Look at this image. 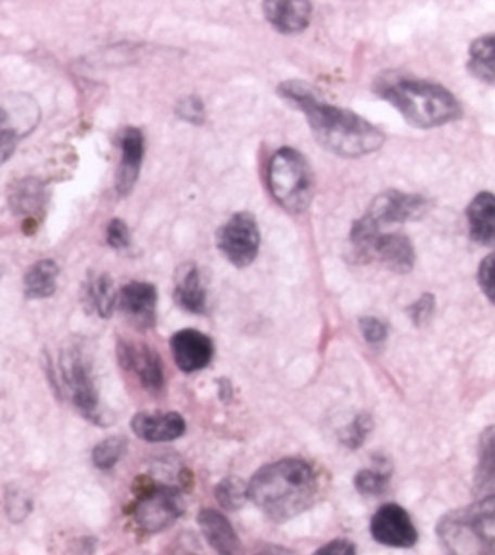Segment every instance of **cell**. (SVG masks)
I'll return each instance as SVG.
<instances>
[{"instance_id":"5bb4252c","label":"cell","mask_w":495,"mask_h":555,"mask_svg":"<svg viewBox=\"0 0 495 555\" xmlns=\"http://www.w3.org/2000/svg\"><path fill=\"white\" fill-rule=\"evenodd\" d=\"M384 263L395 273H409L415 266V247L404 233L379 232L368 247L365 262Z\"/></svg>"},{"instance_id":"9a60e30c","label":"cell","mask_w":495,"mask_h":555,"mask_svg":"<svg viewBox=\"0 0 495 555\" xmlns=\"http://www.w3.org/2000/svg\"><path fill=\"white\" fill-rule=\"evenodd\" d=\"M131 430L142 441L169 442L186 434L187 423L178 412H137Z\"/></svg>"},{"instance_id":"7402d4cb","label":"cell","mask_w":495,"mask_h":555,"mask_svg":"<svg viewBox=\"0 0 495 555\" xmlns=\"http://www.w3.org/2000/svg\"><path fill=\"white\" fill-rule=\"evenodd\" d=\"M15 214L35 216L46 205V186L38 180H22L13 186L10 196Z\"/></svg>"},{"instance_id":"e575fe53","label":"cell","mask_w":495,"mask_h":555,"mask_svg":"<svg viewBox=\"0 0 495 555\" xmlns=\"http://www.w3.org/2000/svg\"><path fill=\"white\" fill-rule=\"evenodd\" d=\"M106 244L114 249H126L131 244V233L123 219H112L106 227Z\"/></svg>"},{"instance_id":"3957f363","label":"cell","mask_w":495,"mask_h":555,"mask_svg":"<svg viewBox=\"0 0 495 555\" xmlns=\"http://www.w3.org/2000/svg\"><path fill=\"white\" fill-rule=\"evenodd\" d=\"M379 93L417 128H439L461 117V104L439 82L412 78H386Z\"/></svg>"},{"instance_id":"277c9868","label":"cell","mask_w":495,"mask_h":555,"mask_svg":"<svg viewBox=\"0 0 495 555\" xmlns=\"http://www.w3.org/2000/svg\"><path fill=\"white\" fill-rule=\"evenodd\" d=\"M494 496L450 511L440 519L436 532L447 555H495Z\"/></svg>"},{"instance_id":"83f0119b","label":"cell","mask_w":495,"mask_h":555,"mask_svg":"<svg viewBox=\"0 0 495 555\" xmlns=\"http://www.w3.org/2000/svg\"><path fill=\"white\" fill-rule=\"evenodd\" d=\"M128 448V441L123 436L106 437L104 441L99 442L93 448L92 461L96 468L112 469L119 463L124 452Z\"/></svg>"},{"instance_id":"d6986e66","label":"cell","mask_w":495,"mask_h":555,"mask_svg":"<svg viewBox=\"0 0 495 555\" xmlns=\"http://www.w3.org/2000/svg\"><path fill=\"white\" fill-rule=\"evenodd\" d=\"M470 237L478 244L491 246L495 233V197L492 192H480L467 208Z\"/></svg>"},{"instance_id":"52a82bcc","label":"cell","mask_w":495,"mask_h":555,"mask_svg":"<svg viewBox=\"0 0 495 555\" xmlns=\"http://www.w3.org/2000/svg\"><path fill=\"white\" fill-rule=\"evenodd\" d=\"M60 373H62V380L67 387L68 395L73 398L74 405L82 416L96 425H106L109 420H106V412L103 411L101 400H99L92 364L81 346L71 345L63 350L62 357H60Z\"/></svg>"},{"instance_id":"ffe728a7","label":"cell","mask_w":495,"mask_h":555,"mask_svg":"<svg viewBox=\"0 0 495 555\" xmlns=\"http://www.w3.org/2000/svg\"><path fill=\"white\" fill-rule=\"evenodd\" d=\"M176 304L191 314H202L206 309V288L198 266H187L181 271L175 288Z\"/></svg>"},{"instance_id":"44dd1931","label":"cell","mask_w":495,"mask_h":555,"mask_svg":"<svg viewBox=\"0 0 495 555\" xmlns=\"http://www.w3.org/2000/svg\"><path fill=\"white\" fill-rule=\"evenodd\" d=\"M60 268L54 260H40L24 276V288L29 299L49 298L56 293V278Z\"/></svg>"},{"instance_id":"d6a6232c","label":"cell","mask_w":495,"mask_h":555,"mask_svg":"<svg viewBox=\"0 0 495 555\" xmlns=\"http://www.w3.org/2000/svg\"><path fill=\"white\" fill-rule=\"evenodd\" d=\"M494 262V253H491L481 260L480 269H478V283H480L481 291H483L486 298L491 299V304L495 301Z\"/></svg>"},{"instance_id":"836d02e7","label":"cell","mask_w":495,"mask_h":555,"mask_svg":"<svg viewBox=\"0 0 495 555\" xmlns=\"http://www.w3.org/2000/svg\"><path fill=\"white\" fill-rule=\"evenodd\" d=\"M434 307H436V299H434L433 294H422L415 304L408 307V315L412 324L422 326V324L433 315Z\"/></svg>"},{"instance_id":"4fadbf2b","label":"cell","mask_w":495,"mask_h":555,"mask_svg":"<svg viewBox=\"0 0 495 555\" xmlns=\"http://www.w3.org/2000/svg\"><path fill=\"white\" fill-rule=\"evenodd\" d=\"M158 293L150 282H129L117 293V307L139 328H153L156 323Z\"/></svg>"},{"instance_id":"e0dca14e","label":"cell","mask_w":495,"mask_h":555,"mask_svg":"<svg viewBox=\"0 0 495 555\" xmlns=\"http://www.w3.org/2000/svg\"><path fill=\"white\" fill-rule=\"evenodd\" d=\"M263 11L266 21L284 35L304 31L313 18V4L307 0H268Z\"/></svg>"},{"instance_id":"8fae6325","label":"cell","mask_w":495,"mask_h":555,"mask_svg":"<svg viewBox=\"0 0 495 555\" xmlns=\"http://www.w3.org/2000/svg\"><path fill=\"white\" fill-rule=\"evenodd\" d=\"M117 357L124 370L139 378L140 386L151 395H161L164 389V364L150 346L137 345L131 340H120Z\"/></svg>"},{"instance_id":"ac0fdd59","label":"cell","mask_w":495,"mask_h":555,"mask_svg":"<svg viewBox=\"0 0 495 555\" xmlns=\"http://www.w3.org/2000/svg\"><path fill=\"white\" fill-rule=\"evenodd\" d=\"M198 525L202 529L208 545L219 555H239L243 551L238 532L227 516L214 509L200 511Z\"/></svg>"},{"instance_id":"8d00e7d4","label":"cell","mask_w":495,"mask_h":555,"mask_svg":"<svg viewBox=\"0 0 495 555\" xmlns=\"http://www.w3.org/2000/svg\"><path fill=\"white\" fill-rule=\"evenodd\" d=\"M313 555H357V551L351 540H334L318 548Z\"/></svg>"},{"instance_id":"484cf974","label":"cell","mask_w":495,"mask_h":555,"mask_svg":"<svg viewBox=\"0 0 495 555\" xmlns=\"http://www.w3.org/2000/svg\"><path fill=\"white\" fill-rule=\"evenodd\" d=\"M392 466L388 464L386 459H377L376 468H365L354 477V486L357 493L363 496H381L386 493L388 483H390Z\"/></svg>"},{"instance_id":"74e56055","label":"cell","mask_w":495,"mask_h":555,"mask_svg":"<svg viewBox=\"0 0 495 555\" xmlns=\"http://www.w3.org/2000/svg\"><path fill=\"white\" fill-rule=\"evenodd\" d=\"M8 124H10V115L4 108H0V128H8Z\"/></svg>"},{"instance_id":"cb8c5ba5","label":"cell","mask_w":495,"mask_h":555,"mask_svg":"<svg viewBox=\"0 0 495 555\" xmlns=\"http://www.w3.org/2000/svg\"><path fill=\"white\" fill-rule=\"evenodd\" d=\"M494 427H488L483 434L480 448V466H478V475H475V483H478V493L480 499H488L494 496Z\"/></svg>"},{"instance_id":"8992f818","label":"cell","mask_w":495,"mask_h":555,"mask_svg":"<svg viewBox=\"0 0 495 555\" xmlns=\"http://www.w3.org/2000/svg\"><path fill=\"white\" fill-rule=\"evenodd\" d=\"M134 494L129 515L142 532H162L186 513L183 494L173 486L156 483L148 475L135 478Z\"/></svg>"},{"instance_id":"4dcf8cb0","label":"cell","mask_w":495,"mask_h":555,"mask_svg":"<svg viewBox=\"0 0 495 555\" xmlns=\"http://www.w3.org/2000/svg\"><path fill=\"white\" fill-rule=\"evenodd\" d=\"M176 115L186 122L202 126L205 122V104L198 95H187L180 99V103L176 104Z\"/></svg>"},{"instance_id":"7a4b0ae2","label":"cell","mask_w":495,"mask_h":555,"mask_svg":"<svg viewBox=\"0 0 495 555\" xmlns=\"http://www.w3.org/2000/svg\"><path fill=\"white\" fill-rule=\"evenodd\" d=\"M318 478L302 459L266 464L248 482V500L277 524L302 515L315 504Z\"/></svg>"},{"instance_id":"30bf717a","label":"cell","mask_w":495,"mask_h":555,"mask_svg":"<svg viewBox=\"0 0 495 555\" xmlns=\"http://www.w3.org/2000/svg\"><path fill=\"white\" fill-rule=\"evenodd\" d=\"M370 534L379 545L411 548L417 545L418 530L408 511L397 504L382 505L370 521Z\"/></svg>"},{"instance_id":"603a6c76","label":"cell","mask_w":495,"mask_h":555,"mask_svg":"<svg viewBox=\"0 0 495 555\" xmlns=\"http://www.w3.org/2000/svg\"><path fill=\"white\" fill-rule=\"evenodd\" d=\"M494 35H485L472 41L469 70L475 79L494 85Z\"/></svg>"},{"instance_id":"f1b7e54d","label":"cell","mask_w":495,"mask_h":555,"mask_svg":"<svg viewBox=\"0 0 495 555\" xmlns=\"http://www.w3.org/2000/svg\"><path fill=\"white\" fill-rule=\"evenodd\" d=\"M371 428H373V420L367 412H361L359 416L352 420L351 425L345 428V433L341 434V442L351 450L361 448L368 434L371 433Z\"/></svg>"},{"instance_id":"1f68e13d","label":"cell","mask_w":495,"mask_h":555,"mask_svg":"<svg viewBox=\"0 0 495 555\" xmlns=\"http://www.w3.org/2000/svg\"><path fill=\"white\" fill-rule=\"evenodd\" d=\"M359 328L368 345L377 346L382 345L388 337V326L382 323L381 319L365 315L359 319Z\"/></svg>"},{"instance_id":"6da1fadb","label":"cell","mask_w":495,"mask_h":555,"mask_svg":"<svg viewBox=\"0 0 495 555\" xmlns=\"http://www.w3.org/2000/svg\"><path fill=\"white\" fill-rule=\"evenodd\" d=\"M277 92L289 106L305 115L316 140L335 156L361 158L381 150L386 142L381 129L352 109L326 103L307 81H282Z\"/></svg>"},{"instance_id":"d590c367","label":"cell","mask_w":495,"mask_h":555,"mask_svg":"<svg viewBox=\"0 0 495 555\" xmlns=\"http://www.w3.org/2000/svg\"><path fill=\"white\" fill-rule=\"evenodd\" d=\"M21 140V134L13 128H0V165L5 164L13 155Z\"/></svg>"},{"instance_id":"f546056e","label":"cell","mask_w":495,"mask_h":555,"mask_svg":"<svg viewBox=\"0 0 495 555\" xmlns=\"http://www.w3.org/2000/svg\"><path fill=\"white\" fill-rule=\"evenodd\" d=\"M5 513L10 516L11 521H24L27 516L31 515L33 500L27 496L21 489H8L5 493Z\"/></svg>"},{"instance_id":"9c48e42d","label":"cell","mask_w":495,"mask_h":555,"mask_svg":"<svg viewBox=\"0 0 495 555\" xmlns=\"http://www.w3.org/2000/svg\"><path fill=\"white\" fill-rule=\"evenodd\" d=\"M429 211V201L418 194L401 191H386L371 201L365 216L377 227H392L408 221H418Z\"/></svg>"},{"instance_id":"ba28073f","label":"cell","mask_w":495,"mask_h":555,"mask_svg":"<svg viewBox=\"0 0 495 555\" xmlns=\"http://www.w3.org/2000/svg\"><path fill=\"white\" fill-rule=\"evenodd\" d=\"M217 247L228 262L244 269L257 258L261 232L257 219L250 211H238L217 230Z\"/></svg>"},{"instance_id":"2e32d148","label":"cell","mask_w":495,"mask_h":555,"mask_svg":"<svg viewBox=\"0 0 495 555\" xmlns=\"http://www.w3.org/2000/svg\"><path fill=\"white\" fill-rule=\"evenodd\" d=\"M144 159V134L139 128H126L120 134V162L115 175V189L119 196H128L139 180Z\"/></svg>"},{"instance_id":"7c38bea8","label":"cell","mask_w":495,"mask_h":555,"mask_svg":"<svg viewBox=\"0 0 495 555\" xmlns=\"http://www.w3.org/2000/svg\"><path fill=\"white\" fill-rule=\"evenodd\" d=\"M175 362L183 373L205 370L214 359V343L200 330L186 328L176 332L169 340Z\"/></svg>"},{"instance_id":"d4e9b609","label":"cell","mask_w":495,"mask_h":555,"mask_svg":"<svg viewBox=\"0 0 495 555\" xmlns=\"http://www.w3.org/2000/svg\"><path fill=\"white\" fill-rule=\"evenodd\" d=\"M88 304L98 312L99 318H110L117 307V291L109 274H99L88 283Z\"/></svg>"},{"instance_id":"5b68a950","label":"cell","mask_w":495,"mask_h":555,"mask_svg":"<svg viewBox=\"0 0 495 555\" xmlns=\"http://www.w3.org/2000/svg\"><path fill=\"white\" fill-rule=\"evenodd\" d=\"M268 181L275 201L291 214L307 210L315 197V175L309 162L293 147H282L271 156Z\"/></svg>"},{"instance_id":"4316f807","label":"cell","mask_w":495,"mask_h":555,"mask_svg":"<svg viewBox=\"0 0 495 555\" xmlns=\"http://www.w3.org/2000/svg\"><path fill=\"white\" fill-rule=\"evenodd\" d=\"M216 499L223 509L239 511L248 502V482L243 478L227 477L217 483Z\"/></svg>"}]
</instances>
